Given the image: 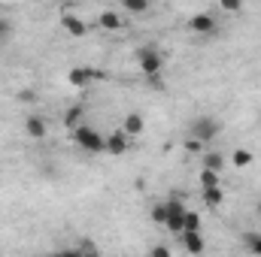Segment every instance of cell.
I'll use <instances>...</instances> for the list:
<instances>
[{"mask_svg": "<svg viewBox=\"0 0 261 257\" xmlns=\"http://www.w3.org/2000/svg\"><path fill=\"white\" fill-rule=\"evenodd\" d=\"M73 142H76L79 148L91 151V154H100V151L107 148V136H100L97 130L88 127V124H79V127L73 130Z\"/></svg>", "mask_w": 261, "mask_h": 257, "instance_id": "obj_1", "label": "cell"}, {"mask_svg": "<svg viewBox=\"0 0 261 257\" xmlns=\"http://www.w3.org/2000/svg\"><path fill=\"white\" fill-rule=\"evenodd\" d=\"M134 58H137V64L143 70V76H158V73L164 70V55H161V49H155V46H140Z\"/></svg>", "mask_w": 261, "mask_h": 257, "instance_id": "obj_2", "label": "cell"}, {"mask_svg": "<svg viewBox=\"0 0 261 257\" xmlns=\"http://www.w3.org/2000/svg\"><path fill=\"white\" fill-rule=\"evenodd\" d=\"M219 133H222V121L213 118V115H197L195 121H192V127H189V136H195L200 142H210V139H216Z\"/></svg>", "mask_w": 261, "mask_h": 257, "instance_id": "obj_3", "label": "cell"}, {"mask_svg": "<svg viewBox=\"0 0 261 257\" xmlns=\"http://www.w3.org/2000/svg\"><path fill=\"white\" fill-rule=\"evenodd\" d=\"M182 221H186V206H182V200H170L167 203V221H164V227L170 230V233H182Z\"/></svg>", "mask_w": 261, "mask_h": 257, "instance_id": "obj_4", "label": "cell"}, {"mask_svg": "<svg viewBox=\"0 0 261 257\" xmlns=\"http://www.w3.org/2000/svg\"><path fill=\"white\" fill-rule=\"evenodd\" d=\"M61 30H64L67 37H73V40H82V37L88 34V24H85L79 15H73V12H64V15H61Z\"/></svg>", "mask_w": 261, "mask_h": 257, "instance_id": "obj_5", "label": "cell"}, {"mask_svg": "<svg viewBox=\"0 0 261 257\" xmlns=\"http://www.w3.org/2000/svg\"><path fill=\"white\" fill-rule=\"evenodd\" d=\"M130 148V136L125 133V130H113L110 136H107V154H113V157H119V154H125Z\"/></svg>", "mask_w": 261, "mask_h": 257, "instance_id": "obj_6", "label": "cell"}, {"mask_svg": "<svg viewBox=\"0 0 261 257\" xmlns=\"http://www.w3.org/2000/svg\"><path fill=\"white\" fill-rule=\"evenodd\" d=\"M189 27L195 30V34H200V37H213L216 34V18L210 15V12H197V15H192V21H189Z\"/></svg>", "mask_w": 261, "mask_h": 257, "instance_id": "obj_7", "label": "cell"}, {"mask_svg": "<svg viewBox=\"0 0 261 257\" xmlns=\"http://www.w3.org/2000/svg\"><path fill=\"white\" fill-rule=\"evenodd\" d=\"M24 130H28V136H31V139H46V133H49L46 121H43L37 112H31V115L24 118Z\"/></svg>", "mask_w": 261, "mask_h": 257, "instance_id": "obj_8", "label": "cell"}, {"mask_svg": "<svg viewBox=\"0 0 261 257\" xmlns=\"http://www.w3.org/2000/svg\"><path fill=\"white\" fill-rule=\"evenodd\" d=\"M122 130L128 133L130 139L143 136V130H146V121H143V115H140V112H128V115H125V121H122Z\"/></svg>", "mask_w": 261, "mask_h": 257, "instance_id": "obj_9", "label": "cell"}, {"mask_svg": "<svg viewBox=\"0 0 261 257\" xmlns=\"http://www.w3.org/2000/svg\"><path fill=\"white\" fill-rule=\"evenodd\" d=\"M91 79H94V73H91L88 67H73V70L67 73V82H70L73 88H88Z\"/></svg>", "mask_w": 261, "mask_h": 257, "instance_id": "obj_10", "label": "cell"}, {"mask_svg": "<svg viewBox=\"0 0 261 257\" xmlns=\"http://www.w3.org/2000/svg\"><path fill=\"white\" fill-rule=\"evenodd\" d=\"M179 239H182V245H186L189 254H203V236H200V230H186V233H179Z\"/></svg>", "mask_w": 261, "mask_h": 257, "instance_id": "obj_11", "label": "cell"}, {"mask_svg": "<svg viewBox=\"0 0 261 257\" xmlns=\"http://www.w3.org/2000/svg\"><path fill=\"white\" fill-rule=\"evenodd\" d=\"M100 27H107V30H122L125 27V21H122V15L119 12H100Z\"/></svg>", "mask_w": 261, "mask_h": 257, "instance_id": "obj_12", "label": "cell"}, {"mask_svg": "<svg viewBox=\"0 0 261 257\" xmlns=\"http://www.w3.org/2000/svg\"><path fill=\"white\" fill-rule=\"evenodd\" d=\"M200 164L222 173V170H225V154H219V151H203V154H200Z\"/></svg>", "mask_w": 261, "mask_h": 257, "instance_id": "obj_13", "label": "cell"}, {"mask_svg": "<svg viewBox=\"0 0 261 257\" xmlns=\"http://www.w3.org/2000/svg\"><path fill=\"white\" fill-rule=\"evenodd\" d=\"M222 203H225L222 188H203V206H206V209H219Z\"/></svg>", "mask_w": 261, "mask_h": 257, "instance_id": "obj_14", "label": "cell"}, {"mask_svg": "<svg viewBox=\"0 0 261 257\" xmlns=\"http://www.w3.org/2000/svg\"><path fill=\"white\" fill-rule=\"evenodd\" d=\"M82 115H85V109H82V106H70V109H67V115H64V124L70 130H76L79 124H82Z\"/></svg>", "mask_w": 261, "mask_h": 257, "instance_id": "obj_15", "label": "cell"}, {"mask_svg": "<svg viewBox=\"0 0 261 257\" xmlns=\"http://www.w3.org/2000/svg\"><path fill=\"white\" fill-rule=\"evenodd\" d=\"M252 160H255V157H252V151H246V148H237V151L231 154V164H234L237 170H246Z\"/></svg>", "mask_w": 261, "mask_h": 257, "instance_id": "obj_16", "label": "cell"}, {"mask_svg": "<svg viewBox=\"0 0 261 257\" xmlns=\"http://www.w3.org/2000/svg\"><path fill=\"white\" fill-rule=\"evenodd\" d=\"M200 188H219V170L200 167Z\"/></svg>", "mask_w": 261, "mask_h": 257, "instance_id": "obj_17", "label": "cell"}, {"mask_svg": "<svg viewBox=\"0 0 261 257\" xmlns=\"http://www.w3.org/2000/svg\"><path fill=\"white\" fill-rule=\"evenodd\" d=\"M122 6L128 9L130 15H143V12H149L152 0H122Z\"/></svg>", "mask_w": 261, "mask_h": 257, "instance_id": "obj_18", "label": "cell"}, {"mask_svg": "<svg viewBox=\"0 0 261 257\" xmlns=\"http://www.w3.org/2000/svg\"><path fill=\"white\" fill-rule=\"evenodd\" d=\"M186 230H200V215L192 212V209H186V221H182V233Z\"/></svg>", "mask_w": 261, "mask_h": 257, "instance_id": "obj_19", "label": "cell"}, {"mask_svg": "<svg viewBox=\"0 0 261 257\" xmlns=\"http://www.w3.org/2000/svg\"><path fill=\"white\" fill-rule=\"evenodd\" d=\"M12 34H15V27H12V21L0 15V46H3V43H9V40H12Z\"/></svg>", "mask_w": 261, "mask_h": 257, "instance_id": "obj_20", "label": "cell"}, {"mask_svg": "<svg viewBox=\"0 0 261 257\" xmlns=\"http://www.w3.org/2000/svg\"><path fill=\"white\" fill-rule=\"evenodd\" d=\"M152 221L164 227V221H167V203H158V206H152Z\"/></svg>", "mask_w": 261, "mask_h": 257, "instance_id": "obj_21", "label": "cell"}, {"mask_svg": "<svg viewBox=\"0 0 261 257\" xmlns=\"http://www.w3.org/2000/svg\"><path fill=\"white\" fill-rule=\"evenodd\" d=\"M73 251H79V254H97V251H100V248H97V245H94V242H88V239H82V242H79V245H76V248H73Z\"/></svg>", "mask_w": 261, "mask_h": 257, "instance_id": "obj_22", "label": "cell"}, {"mask_svg": "<svg viewBox=\"0 0 261 257\" xmlns=\"http://www.w3.org/2000/svg\"><path fill=\"white\" fill-rule=\"evenodd\" d=\"M219 6H222L225 12H231V15H234V12H240V9H243V0H219Z\"/></svg>", "mask_w": 261, "mask_h": 257, "instance_id": "obj_23", "label": "cell"}, {"mask_svg": "<svg viewBox=\"0 0 261 257\" xmlns=\"http://www.w3.org/2000/svg\"><path fill=\"white\" fill-rule=\"evenodd\" d=\"M18 100H21V103H37L40 97H37V91H28V88H24V91H18Z\"/></svg>", "mask_w": 261, "mask_h": 257, "instance_id": "obj_24", "label": "cell"}, {"mask_svg": "<svg viewBox=\"0 0 261 257\" xmlns=\"http://www.w3.org/2000/svg\"><path fill=\"white\" fill-rule=\"evenodd\" d=\"M152 254H158V257H167V254H170V248H164V245H158V248H152Z\"/></svg>", "mask_w": 261, "mask_h": 257, "instance_id": "obj_25", "label": "cell"}, {"mask_svg": "<svg viewBox=\"0 0 261 257\" xmlns=\"http://www.w3.org/2000/svg\"><path fill=\"white\" fill-rule=\"evenodd\" d=\"M249 245H252V251H258V254H261V239H252Z\"/></svg>", "mask_w": 261, "mask_h": 257, "instance_id": "obj_26", "label": "cell"}, {"mask_svg": "<svg viewBox=\"0 0 261 257\" xmlns=\"http://www.w3.org/2000/svg\"><path fill=\"white\" fill-rule=\"evenodd\" d=\"M258 215H261V200H258Z\"/></svg>", "mask_w": 261, "mask_h": 257, "instance_id": "obj_27", "label": "cell"}]
</instances>
